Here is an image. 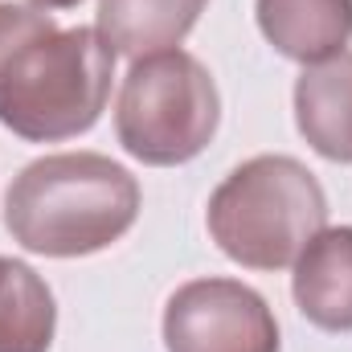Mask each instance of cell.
I'll use <instances>...</instances> for the list:
<instances>
[{"label": "cell", "instance_id": "obj_2", "mask_svg": "<svg viewBox=\"0 0 352 352\" xmlns=\"http://www.w3.org/2000/svg\"><path fill=\"white\" fill-rule=\"evenodd\" d=\"M140 217V180L98 152L25 164L4 192V230L45 258H87L115 246Z\"/></svg>", "mask_w": 352, "mask_h": 352}, {"label": "cell", "instance_id": "obj_8", "mask_svg": "<svg viewBox=\"0 0 352 352\" xmlns=\"http://www.w3.org/2000/svg\"><path fill=\"white\" fill-rule=\"evenodd\" d=\"M263 37L291 62L316 66L352 41V0H254Z\"/></svg>", "mask_w": 352, "mask_h": 352}, {"label": "cell", "instance_id": "obj_6", "mask_svg": "<svg viewBox=\"0 0 352 352\" xmlns=\"http://www.w3.org/2000/svg\"><path fill=\"white\" fill-rule=\"evenodd\" d=\"M295 307L320 332H352V226L320 230L291 274Z\"/></svg>", "mask_w": 352, "mask_h": 352}, {"label": "cell", "instance_id": "obj_5", "mask_svg": "<svg viewBox=\"0 0 352 352\" xmlns=\"http://www.w3.org/2000/svg\"><path fill=\"white\" fill-rule=\"evenodd\" d=\"M168 352H278V320L263 295L238 278H192L164 307Z\"/></svg>", "mask_w": 352, "mask_h": 352}, {"label": "cell", "instance_id": "obj_9", "mask_svg": "<svg viewBox=\"0 0 352 352\" xmlns=\"http://www.w3.org/2000/svg\"><path fill=\"white\" fill-rule=\"evenodd\" d=\"M209 0H98V33L115 58H152L176 50Z\"/></svg>", "mask_w": 352, "mask_h": 352}, {"label": "cell", "instance_id": "obj_1", "mask_svg": "<svg viewBox=\"0 0 352 352\" xmlns=\"http://www.w3.org/2000/svg\"><path fill=\"white\" fill-rule=\"evenodd\" d=\"M115 50L98 29H62L45 8L0 4V123L29 144L90 131L107 107Z\"/></svg>", "mask_w": 352, "mask_h": 352}, {"label": "cell", "instance_id": "obj_4", "mask_svg": "<svg viewBox=\"0 0 352 352\" xmlns=\"http://www.w3.org/2000/svg\"><path fill=\"white\" fill-rule=\"evenodd\" d=\"M221 123V94L201 58L164 50L135 58L115 102V135L148 168L197 160Z\"/></svg>", "mask_w": 352, "mask_h": 352}, {"label": "cell", "instance_id": "obj_11", "mask_svg": "<svg viewBox=\"0 0 352 352\" xmlns=\"http://www.w3.org/2000/svg\"><path fill=\"white\" fill-rule=\"evenodd\" d=\"M33 8H74V4H82V0H29Z\"/></svg>", "mask_w": 352, "mask_h": 352}, {"label": "cell", "instance_id": "obj_7", "mask_svg": "<svg viewBox=\"0 0 352 352\" xmlns=\"http://www.w3.org/2000/svg\"><path fill=\"white\" fill-rule=\"evenodd\" d=\"M295 127L332 164H352V50L303 66L295 78Z\"/></svg>", "mask_w": 352, "mask_h": 352}, {"label": "cell", "instance_id": "obj_10", "mask_svg": "<svg viewBox=\"0 0 352 352\" xmlns=\"http://www.w3.org/2000/svg\"><path fill=\"white\" fill-rule=\"evenodd\" d=\"M58 303L50 283L21 258L0 254V352H50Z\"/></svg>", "mask_w": 352, "mask_h": 352}, {"label": "cell", "instance_id": "obj_3", "mask_svg": "<svg viewBox=\"0 0 352 352\" xmlns=\"http://www.w3.org/2000/svg\"><path fill=\"white\" fill-rule=\"evenodd\" d=\"M205 226L217 250L238 266L287 270L328 226V197L295 156H254L213 188Z\"/></svg>", "mask_w": 352, "mask_h": 352}]
</instances>
